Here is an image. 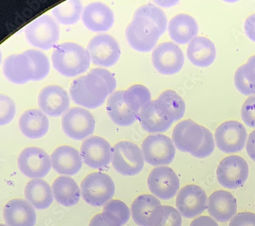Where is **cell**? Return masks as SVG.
Here are the masks:
<instances>
[{
  "mask_svg": "<svg viewBox=\"0 0 255 226\" xmlns=\"http://www.w3.org/2000/svg\"><path fill=\"white\" fill-rule=\"evenodd\" d=\"M18 126L25 136L31 140L43 138L49 130V120L40 109H29L20 116Z\"/></svg>",
  "mask_w": 255,
  "mask_h": 226,
  "instance_id": "cb8c5ba5",
  "label": "cell"
},
{
  "mask_svg": "<svg viewBox=\"0 0 255 226\" xmlns=\"http://www.w3.org/2000/svg\"><path fill=\"white\" fill-rule=\"evenodd\" d=\"M16 105L8 96H0V124L1 126L8 125L15 116Z\"/></svg>",
  "mask_w": 255,
  "mask_h": 226,
  "instance_id": "74e56055",
  "label": "cell"
},
{
  "mask_svg": "<svg viewBox=\"0 0 255 226\" xmlns=\"http://www.w3.org/2000/svg\"><path fill=\"white\" fill-rule=\"evenodd\" d=\"M24 53L30 59L32 64V81H40L45 78L50 72L49 61L47 57L42 52L36 50H29Z\"/></svg>",
  "mask_w": 255,
  "mask_h": 226,
  "instance_id": "8d00e7d4",
  "label": "cell"
},
{
  "mask_svg": "<svg viewBox=\"0 0 255 226\" xmlns=\"http://www.w3.org/2000/svg\"><path fill=\"white\" fill-rule=\"evenodd\" d=\"M82 196L87 204L93 207H102L113 198L115 185L107 174L91 173L81 183Z\"/></svg>",
  "mask_w": 255,
  "mask_h": 226,
  "instance_id": "5b68a950",
  "label": "cell"
},
{
  "mask_svg": "<svg viewBox=\"0 0 255 226\" xmlns=\"http://www.w3.org/2000/svg\"><path fill=\"white\" fill-rule=\"evenodd\" d=\"M161 206V202L157 198L150 194H142L135 198L132 203V218L137 226H148L150 216Z\"/></svg>",
  "mask_w": 255,
  "mask_h": 226,
  "instance_id": "4dcf8cb0",
  "label": "cell"
},
{
  "mask_svg": "<svg viewBox=\"0 0 255 226\" xmlns=\"http://www.w3.org/2000/svg\"><path fill=\"white\" fill-rule=\"evenodd\" d=\"M147 182L150 192L164 201L174 198L180 188L179 178L169 166L154 168L148 176Z\"/></svg>",
  "mask_w": 255,
  "mask_h": 226,
  "instance_id": "4fadbf2b",
  "label": "cell"
},
{
  "mask_svg": "<svg viewBox=\"0 0 255 226\" xmlns=\"http://www.w3.org/2000/svg\"><path fill=\"white\" fill-rule=\"evenodd\" d=\"M83 21L89 30L103 32L109 30L114 25V12L105 3H90L84 9Z\"/></svg>",
  "mask_w": 255,
  "mask_h": 226,
  "instance_id": "ffe728a7",
  "label": "cell"
},
{
  "mask_svg": "<svg viewBox=\"0 0 255 226\" xmlns=\"http://www.w3.org/2000/svg\"><path fill=\"white\" fill-rule=\"evenodd\" d=\"M249 175V164L239 155H230L219 163L217 170V180L221 186L236 190L243 186Z\"/></svg>",
  "mask_w": 255,
  "mask_h": 226,
  "instance_id": "ba28073f",
  "label": "cell"
},
{
  "mask_svg": "<svg viewBox=\"0 0 255 226\" xmlns=\"http://www.w3.org/2000/svg\"><path fill=\"white\" fill-rule=\"evenodd\" d=\"M144 160L150 165H168L174 160L176 148L172 140L163 134L147 137L141 144Z\"/></svg>",
  "mask_w": 255,
  "mask_h": 226,
  "instance_id": "8992f818",
  "label": "cell"
},
{
  "mask_svg": "<svg viewBox=\"0 0 255 226\" xmlns=\"http://www.w3.org/2000/svg\"><path fill=\"white\" fill-rule=\"evenodd\" d=\"M176 204L181 216L188 219L194 218L207 209L208 197L201 187L187 185L178 192Z\"/></svg>",
  "mask_w": 255,
  "mask_h": 226,
  "instance_id": "9a60e30c",
  "label": "cell"
},
{
  "mask_svg": "<svg viewBox=\"0 0 255 226\" xmlns=\"http://www.w3.org/2000/svg\"><path fill=\"white\" fill-rule=\"evenodd\" d=\"M83 4L79 0H68L57 5L52 10L59 23L65 25H74L81 18Z\"/></svg>",
  "mask_w": 255,
  "mask_h": 226,
  "instance_id": "d6a6232c",
  "label": "cell"
},
{
  "mask_svg": "<svg viewBox=\"0 0 255 226\" xmlns=\"http://www.w3.org/2000/svg\"><path fill=\"white\" fill-rule=\"evenodd\" d=\"M25 36L31 45L38 49L49 50L58 42L60 30L54 18L44 14L27 26Z\"/></svg>",
  "mask_w": 255,
  "mask_h": 226,
  "instance_id": "52a82bcc",
  "label": "cell"
},
{
  "mask_svg": "<svg viewBox=\"0 0 255 226\" xmlns=\"http://www.w3.org/2000/svg\"><path fill=\"white\" fill-rule=\"evenodd\" d=\"M247 136L245 126L235 120L223 122L215 133L217 148L225 153L241 151L245 147Z\"/></svg>",
  "mask_w": 255,
  "mask_h": 226,
  "instance_id": "30bf717a",
  "label": "cell"
},
{
  "mask_svg": "<svg viewBox=\"0 0 255 226\" xmlns=\"http://www.w3.org/2000/svg\"><path fill=\"white\" fill-rule=\"evenodd\" d=\"M138 120L143 129L149 133L165 132L173 124L158 105L156 100L150 102L139 112Z\"/></svg>",
  "mask_w": 255,
  "mask_h": 226,
  "instance_id": "d4e9b609",
  "label": "cell"
},
{
  "mask_svg": "<svg viewBox=\"0 0 255 226\" xmlns=\"http://www.w3.org/2000/svg\"><path fill=\"white\" fill-rule=\"evenodd\" d=\"M182 217L177 209L170 206H161L153 211L148 226H182Z\"/></svg>",
  "mask_w": 255,
  "mask_h": 226,
  "instance_id": "d590c367",
  "label": "cell"
},
{
  "mask_svg": "<svg viewBox=\"0 0 255 226\" xmlns=\"http://www.w3.org/2000/svg\"><path fill=\"white\" fill-rule=\"evenodd\" d=\"M204 138L202 126L192 120L179 122L173 130L172 142L182 152H194L202 146Z\"/></svg>",
  "mask_w": 255,
  "mask_h": 226,
  "instance_id": "2e32d148",
  "label": "cell"
},
{
  "mask_svg": "<svg viewBox=\"0 0 255 226\" xmlns=\"http://www.w3.org/2000/svg\"><path fill=\"white\" fill-rule=\"evenodd\" d=\"M89 226H111L104 220L102 214H98L91 220Z\"/></svg>",
  "mask_w": 255,
  "mask_h": 226,
  "instance_id": "c3c4849f",
  "label": "cell"
},
{
  "mask_svg": "<svg viewBox=\"0 0 255 226\" xmlns=\"http://www.w3.org/2000/svg\"><path fill=\"white\" fill-rule=\"evenodd\" d=\"M229 226H255V214L243 212L236 215L231 220Z\"/></svg>",
  "mask_w": 255,
  "mask_h": 226,
  "instance_id": "7bdbcfd3",
  "label": "cell"
},
{
  "mask_svg": "<svg viewBox=\"0 0 255 226\" xmlns=\"http://www.w3.org/2000/svg\"><path fill=\"white\" fill-rule=\"evenodd\" d=\"M124 99L129 108L137 114L152 101L149 90L141 84H134L124 90Z\"/></svg>",
  "mask_w": 255,
  "mask_h": 226,
  "instance_id": "836d02e7",
  "label": "cell"
},
{
  "mask_svg": "<svg viewBox=\"0 0 255 226\" xmlns=\"http://www.w3.org/2000/svg\"><path fill=\"white\" fill-rule=\"evenodd\" d=\"M3 73L14 84H24L32 81L33 70L30 59L24 53L11 55L5 59Z\"/></svg>",
  "mask_w": 255,
  "mask_h": 226,
  "instance_id": "603a6c76",
  "label": "cell"
},
{
  "mask_svg": "<svg viewBox=\"0 0 255 226\" xmlns=\"http://www.w3.org/2000/svg\"><path fill=\"white\" fill-rule=\"evenodd\" d=\"M124 90H119L110 96L106 109L112 121L120 127H129L138 119L139 114L133 112L124 99Z\"/></svg>",
  "mask_w": 255,
  "mask_h": 226,
  "instance_id": "484cf974",
  "label": "cell"
},
{
  "mask_svg": "<svg viewBox=\"0 0 255 226\" xmlns=\"http://www.w3.org/2000/svg\"><path fill=\"white\" fill-rule=\"evenodd\" d=\"M113 167L124 176L138 175L144 166V158L140 148L133 143L124 141L113 148Z\"/></svg>",
  "mask_w": 255,
  "mask_h": 226,
  "instance_id": "277c9868",
  "label": "cell"
},
{
  "mask_svg": "<svg viewBox=\"0 0 255 226\" xmlns=\"http://www.w3.org/2000/svg\"><path fill=\"white\" fill-rule=\"evenodd\" d=\"M166 29L149 16L134 14L133 20L126 29L127 40L132 49L148 53L157 43Z\"/></svg>",
  "mask_w": 255,
  "mask_h": 226,
  "instance_id": "7a4b0ae2",
  "label": "cell"
},
{
  "mask_svg": "<svg viewBox=\"0 0 255 226\" xmlns=\"http://www.w3.org/2000/svg\"><path fill=\"white\" fill-rule=\"evenodd\" d=\"M203 131H204V138L202 146L194 152L191 153L193 156L197 158H205L210 156L213 153L215 148V140L212 133L204 127H203Z\"/></svg>",
  "mask_w": 255,
  "mask_h": 226,
  "instance_id": "f35d334b",
  "label": "cell"
},
{
  "mask_svg": "<svg viewBox=\"0 0 255 226\" xmlns=\"http://www.w3.org/2000/svg\"><path fill=\"white\" fill-rule=\"evenodd\" d=\"M244 27L249 38L255 42V13L246 19Z\"/></svg>",
  "mask_w": 255,
  "mask_h": 226,
  "instance_id": "f6af8a7d",
  "label": "cell"
},
{
  "mask_svg": "<svg viewBox=\"0 0 255 226\" xmlns=\"http://www.w3.org/2000/svg\"><path fill=\"white\" fill-rule=\"evenodd\" d=\"M190 226H219V224L210 217L202 216L195 219Z\"/></svg>",
  "mask_w": 255,
  "mask_h": 226,
  "instance_id": "bcb514c9",
  "label": "cell"
},
{
  "mask_svg": "<svg viewBox=\"0 0 255 226\" xmlns=\"http://www.w3.org/2000/svg\"><path fill=\"white\" fill-rule=\"evenodd\" d=\"M1 226H8L4 225V224H1Z\"/></svg>",
  "mask_w": 255,
  "mask_h": 226,
  "instance_id": "681fc988",
  "label": "cell"
},
{
  "mask_svg": "<svg viewBox=\"0 0 255 226\" xmlns=\"http://www.w3.org/2000/svg\"><path fill=\"white\" fill-rule=\"evenodd\" d=\"M52 189L56 201L63 206H75L81 199L79 187L70 177L61 176L57 178L54 181Z\"/></svg>",
  "mask_w": 255,
  "mask_h": 226,
  "instance_id": "f1b7e54d",
  "label": "cell"
},
{
  "mask_svg": "<svg viewBox=\"0 0 255 226\" xmlns=\"http://www.w3.org/2000/svg\"><path fill=\"white\" fill-rule=\"evenodd\" d=\"M240 68L248 82L255 89V55L250 57L247 64Z\"/></svg>",
  "mask_w": 255,
  "mask_h": 226,
  "instance_id": "ee69618b",
  "label": "cell"
},
{
  "mask_svg": "<svg viewBox=\"0 0 255 226\" xmlns=\"http://www.w3.org/2000/svg\"><path fill=\"white\" fill-rule=\"evenodd\" d=\"M234 83L238 91L241 92L244 95H252L255 94V89L246 79L244 76L243 72L240 68H238L234 76Z\"/></svg>",
  "mask_w": 255,
  "mask_h": 226,
  "instance_id": "b9f144b4",
  "label": "cell"
},
{
  "mask_svg": "<svg viewBox=\"0 0 255 226\" xmlns=\"http://www.w3.org/2000/svg\"><path fill=\"white\" fill-rule=\"evenodd\" d=\"M208 211L217 222H228L237 214V200L228 191H216L208 198Z\"/></svg>",
  "mask_w": 255,
  "mask_h": 226,
  "instance_id": "d6986e66",
  "label": "cell"
},
{
  "mask_svg": "<svg viewBox=\"0 0 255 226\" xmlns=\"http://www.w3.org/2000/svg\"><path fill=\"white\" fill-rule=\"evenodd\" d=\"M70 105L68 92L57 85L46 86L39 94V107L44 114L51 117H59L68 110Z\"/></svg>",
  "mask_w": 255,
  "mask_h": 226,
  "instance_id": "ac0fdd59",
  "label": "cell"
},
{
  "mask_svg": "<svg viewBox=\"0 0 255 226\" xmlns=\"http://www.w3.org/2000/svg\"><path fill=\"white\" fill-rule=\"evenodd\" d=\"M3 217L8 226H34L36 223V214L32 205L19 198L7 203Z\"/></svg>",
  "mask_w": 255,
  "mask_h": 226,
  "instance_id": "44dd1931",
  "label": "cell"
},
{
  "mask_svg": "<svg viewBox=\"0 0 255 226\" xmlns=\"http://www.w3.org/2000/svg\"><path fill=\"white\" fill-rule=\"evenodd\" d=\"M81 157L89 167L100 169L109 165L113 157V149L105 139L91 137L82 144Z\"/></svg>",
  "mask_w": 255,
  "mask_h": 226,
  "instance_id": "e0dca14e",
  "label": "cell"
},
{
  "mask_svg": "<svg viewBox=\"0 0 255 226\" xmlns=\"http://www.w3.org/2000/svg\"><path fill=\"white\" fill-rule=\"evenodd\" d=\"M152 64L159 73L165 75L178 74L185 63L181 49L171 42L159 44L152 54Z\"/></svg>",
  "mask_w": 255,
  "mask_h": 226,
  "instance_id": "8fae6325",
  "label": "cell"
},
{
  "mask_svg": "<svg viewBox=\"0 0 255 226\" xmlns=\"http://www.w3.org/2000/svg\"><path fill=\"white\" fill-rule=\"evenodd\" d=\"M93 64L109 68L115 66L121 57L120 46L110 35H99L90 41L87 46Z\"/></svg>",
  "mask_w": 255,
  "mask_h": 226,
  "instance_id": "7c38bea8",
  "label": "cell"
},
{
  "mask_svg": "<svg viewBox=\"0 0 255 226\" xmlns=\"http://www.w3.org/2000/svg\"><path fill=\"white\" fill-rule=\"evenodd\" d=\"M241 116L248 127L255 128V95L246 100L242 107Z\"/></svg>",
  "mask_w": 255,
  "mask_h": 226,
  "instance_id": "ab89813d",
  "label": "cell"
},
{
  "mask_svg": "<svg viewBox=\"0 0 255 226\" xmlns=\"http://www.w3.org/2000/svg\"><path fill=\"white\" fill-rule=\"evenodd\" d=\"M187 57L191 64L199 68L211 66L217 57V50L211 40L205 37H196L189 43Z\"/></svg>",
  "mask_w": 255,
  "mask_h": 226,
  "instance_id": "83f0119b",
  "label": "cell"
},
{
  "mask_svg": "<svg viewBox=\"0 0 255 226\" xmlns=\"http://www.w3.org/2000/svg\"><path fill=\"white\" fill-rule=\"evenodd\" d=\"M156 101L173 123L181 119L185 115V101L179 94L174 90H165L160 94Z\"/></svg>",
  "mask_w": 255,
  "mask_h": 226,
  "instance_id": "1f68e13d",
  "label": "cell"
},
{
  "mask_svg": "<svg viewBox=\"0 0 255 226\" xmlns=\"http://www.w3.org/2000/svg\"><path fill=\"white\" fill-rule=\"evenodd\" d=\"M102 216L111 226H123L129 221L130 210L124 202L113 200L106 204Z\"/></svg>",
  "mask_w": 255,
  "mask_h": 226,
  "instance_id": "e575fe53",
  "label": "cell"
},
{
  "mask_svg": "<svg viewBox=\"0 0 255 226\" xmlns=\"http://www.w3.org/2000/svg\"><path fill=\"white\" fill-rule=\"evenodd\" d=\"M89 74L101 77L107 85L109 94L114 93L115 89L117 88V81L114 75L109 70L104 68H95L90 70Z\"/></svg>",
  "mask_w": 255,
  "mask_h": 226,
  "instance_id": "60d3db41",
  "label": "cell"
},
{
  "mask_svg": "<svg viewBox=\"0 0 255 226\" xmlns=\"http://www.w3.org/2000/svg\"><path fill=\"white\" fill-rule=\"evenodd\" d=\"M51 159L44 150L36 147L25 148L18 157L21 173L29 178L46 177L51 169Z\"/></svg>",
  "mask_w": 255,
  "mask_h": 226,
  "instance_id": "5bb4252c",
  "label": "cell"
},
{
  "mask_svg": "<svg viewBox=\"0 0 255 226\" xmlns=\"http://www.w3.org/2000/svg\"><path fill=\"white\" fill-rule=\"evenodd\" d=\"M51 162L54 170L61 175H75L83 166L79 151L68 146L57 148L52 153Z\"/></svg>",
  "mask_w": 255,
  "mask_h": 226,
  "instance_id": "7402d4cb",
  "label": "cell"
},
{
  "mask_svg": "<svg viewBox=\"0 0 255 226\" xmlns=\"http://www.w3.org/2000/svg\"><path fill=\"white\" fill-rule=\"evenodd\" d=\"M70 91L76 104L88 109L102 106L109 94L105 81L98 75L90 74L74 80Z\"/></svg>",
  "mask_w": 255,
  "mask_h": 226,
  "instance_id": "3957f363",
  "label": "cell"
},
{
  "mask_svg": "<svg viewBox=\"0 0 255 226\" xmlns=\"http://www.w3.org/2000/svg\"><path fill=\"white\" fill-rule=\"evenodd\" d=\"M247 151L249 156L255 162V130L249 135L248 138Z\"/></svg>",
  "mask_w": 255,
  "mask_h": 226,
  "instance_id": "7dc6e473",
  "label": "cell"
},
{
  "mask_svg": "<svg viewBox=\"0 0 255 226\" xmlns=\"http://www.w3.org/2000/svg\"><path fill=\"white\" fill-rule=\"evenodd\" d=\"M51 187L43 179H34L27 183L25 189L27 201L38 210L48 209L53 203Z\"/></svg>",
  "mask_w": 255,
  "mask_h": 226,
  "instance_id": "f546056e",
  "label": "cell"
},
{
  "mask_svg": "<svg viewBox=\"0 0 255 226\" xmlns=\"http://www.w3.org/2000/svg\"><path fill=\"white\" fill-rule=\"evenodd\" d=\"M61 126L69 138L81 141L94 133L96 120L87 109L75 107L69 109L63 116Z\"/></svg>",
  "mask_w": 255,
  "mask_h": 226,
  "instance_id": "9c48e42d",
  "label": "cell"
},
{
  "mask_svg": "<svg viewBox=\"0 0 255 226\" xmlns=\"http://www.w3.org/2000/svg\"><path fill=\"white\" fill-rule=\"evenodd\" d=\"M91 61L87 50L72 42L59 44L52 55L54 68L66 77H74L85 73L90 67Z\"/></svg>",
  "mask_w": 255,
  "mask_h": 226,
  "instance_id": "6da1fadb",
  "label": "cell"
},
{
  "mask_svg": "<svg viewBox=\"0 0 255 226\" xmlns=\"http://www.w3.org/2000/svg\"><path fill=\"white\" fill-rule=\"evenodd\" d=\"M198 25L192 16L187 14H177L169 21V36L176 43H189L196 38L198 33Z\"/></svg>",
  "mask_w": 255,
  "mask_h": 226,
  "instance_id": "4316f807",
  "label": "cell"
}]
</instances>
